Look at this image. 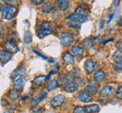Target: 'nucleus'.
I'll return each instance as SVG.
<instances>
[{
  "label": "nucleus",
  "mask_w": 122,
  "mask_h": 113,
  "mask_svg": "<svg viewBox=\"0 0 122 113\" xmlns=\"http://www.w3.org/2000/svg\"><path fill=\"white\" fill-rule=\"evenodd\" d=\"M115 92V89L111 86H105L101 90V96L102 98H108L112 96Z\"/></svg>",
  "instance_id": "1a4fd4ad"
},
{
  "label": "nucleus",
  "mask_w": 122,
  "mask_h": 113,
  "mask_svg": "<svg viewBox=\"0 0 122 113\" xmlns=\"http://www.w3.org/2000/svg\"><path fill=\"white\" fill-rule=\"evenodd\" d=\"M46 80H47V78H46L45 75H41L36 76V77L34 78V80L32 81V85H33L34 87L39 88V87H41V86H42V85L45 83Z\"/></svg>",
  "instance_id": "4468645a"
},
{
  "label": "nucleus",
  "mask_w": 122,
  "mask_h": 113,
  "mask_svg": "<svg viewBox=\"0 0 122 113\" xmlns=\"http://www.w3.org/2000/svg\"><path fill=\"white\" fill-rule=\"evenodd\" d=\"M109 42H113V39H110V40H107V41H105V42H103V43H102V44L104 45L105 43H109Z\"/></svg>",
  "instance_id": "37998d69"
},
{
  "label": "nucleus",
  "mask_w": 122,
  "mask_h": 113,
  "mask_svg": "<svg viewBox=\"0 0 122 113\" xmlns=\"http://www.w3.org/2000/svg\"><path fill=\"white\" fill-rule=\"evenodd\" d=\"M68 20L70 22H72V23H75L78 25H81L85 22L87 21V17L84 16V15H80V14H77V13H71L68 16Z\"/></svg>",
  "instance_id": "7ed1b4c3"
},
{
  "label": "nucleus",
  "mask_w": 122,
  "mask_h": 113,
  "mask_svg": "<svg viewBox=\"0 0 122 113\" xmlns=\"http://www.w3.org/2000/svg\"><path fill=\"white\" fill-rule=\"evenodd\" d=\"M75 13H77V14H80V15L86 16V14H87V10H86V8H84V7L79 6V7H77L76 11H75Z\"/></svg>",
  "instance_id": "bb28decb"
},
{
  "label": "nucleus",
  "mask_w": 122,
  "mask_h": 113,
  "mask_svg": "<svg viewBox=\"0 0 122 113\" xmlns=\"http://www.w3.org/2000/svg\"><path fill=\"white\" fill-rule=\"evenodd\" d=\"M86 113H97L100 111V107L98 105H89L84 108Z\"/></svg>",
  "instance_id": "aec40b11"
},
{
  "label": "nucleus",
  "mask_w": 122,
  "mask_h": 113,
  "mask_svg": "<svg viewBox=\"0 0 122 113\" xmlns=\"http://www.w3.org/2000/svg\"><path fill=\"white\" fill-rule=\"evenodd\" d=\"M58 85H66L68 82H69V77L67 76V75H61L60 77H59V79H58Z\"/></svg>",
  "instance_id": "c85d7f7f"
},
{
  "label": "nucleus",
  "mask_w": 122,
  "mask_h": 113,
  "mask_svg": "<svg viewBox=\"0 0 122 113\" xmlns=\"http://www.w3.org/2000/svg\"><path fill=\"white\" fill-rule=\"evenodd\" d=\"M17 13V8L13 5H10L9 3H6L4 6V9L2 11V17L7 20H10L16 15Z\"/></svg>",
  "instance_id": "f257e3e1"
},
{
  "label": "nucleus",
  "mask_w": 122,
  "mask_h": 113,
  "mask_svg": "<svg viewBox=\"0 0 122 113\" xmlns=\"http://www.w3.org/2000/svg\"><path fill=\"white\" fill-rule=\"evenodd\" d=\"M100 38H101V36H98V37H96V38H95V42H99Z\"/></svg>",
  "instance_id": "c03bdc74"
},
{
  "label": "nucleus",
  "mask_w": 122,
  "mask_h": 113,
  "mask_svg": "<svg viewBox=\"0 0 122 113\" xmlns=\"http://www.w3.org/2000/svg\"><path fill=\"white\" fill-rule=\"evenodd\" d=\"M73 113H86V111H85V108L83 107L77 106V107H75V108L73 109Z\"/></svg>",
  "instance_id": "473e14b6"
},
{
  "label": "nucleus",
  "mask_w": 122,
  "mask_h": 113,
  "mask_svg": "<svg viewBox=\"0 0 122 113\" xmlns=\"http://www.w3.org/2000/svg\"><path fill=\"white\" fill-rule=\"evenodd\" d=\"M69 5H70V2L68 0H59L57 2V6H58V9L61 11H65L68 10L69 8Z\"/></svg>",
  "instance_id": "412c9836"
},
{
  "label": "nucleus",
  "mask_w": 122,
  "mask_h": 113,
  "mask_svg": "<svg viewBox=\"0 0 122 113\" xmlns=\"http://www.w3.org/2000/svg\"><path fill=\"white\" fill-rule=\"evenodd\" d=\"M3 33V24H2V22L0 21V35Z\"/></svg>",
  "instance_id": "58836bf2"
},
{
  "label": "nucleus",
  "mask_w": 122,
  "mask_h": 113,
  "mask_svg": "<svg viewBox=\"0 0 122 113\" xmlns=\"http://www.w3.org/2000/svg\"><path fill=\"white\" fill-rule=\"evenodd\" d=\"M117 25H118L119 27H122V18H120V19H119V21L117 22Z\"/></svg>",
  "instance_id": "79ce46f5"
},
{
  "label": "nucleus",
  "mask_w": 122,
  "mask_h": 113,
  "mask_svg": "<svg viewBox=\"0 0 122 113\" xmlns=\"http://www.w3.org/2000/svg\"><path fill=\"white\" fill-rule=\"evenodd\" d=\"M25 74V67H24L23 65H20V66H18L15 70L12 72V74H11V78L14 80L16 77L23 76Z\"/></svg>",
  "instance_id": "9b49d317"
},
{
  "label": "nucleus",
  "mask_w": 122,
  "mask_h": 113,
  "mask_svg": "<svg viewBox=\"0 0 122 113\" xmlns=\"http://www.w3.org/2000/svg\"><path fill=\"white\" fill-rule=\"evenodd\" d=\"M43 1H44V0H34V4H36V5H39V4H41V3H43Z\"/></svg>",
  "instance_id": "e433bc0d"
},
{
  "label": "nucleus",
  "mask_w": 122,
  "mask_h": 113,
  "mask_svg": "<svg viewBox=\"0 0 122 113\" xmlns=\"http://www.w3.org/2000/svg\"><path fill=\"white\" fill-rule=\"evenodd\" d=\"M67 26H68L69 27H71V28H74V29H78V28L80 27V25L75 24V23H72V22H70V21L67 23Z\"/></svg>",
  "instance_id": "7c9ffc66"
},
{
  "label": "nucleus",
  "mask_w": 122,
  "mask_h": 113,
  "mask_svg": "<svg viewBox=\"0 0 122 113\" xmlns=\"http://www.w3.org/2000/svg\"><path fill=\"white\" fill-rule=\"evenodd\" d=\"M25 78L24 76H19V77H16L15 79L13 80V87H14V90L16 91H22L25 87Z\"/></svg>",
  "instance_id": "423d86ee"
},
{
  "label": "nucleus",
  "mask_w": 122,
  "mask_h": 113,
  "mask_svg": "<svg viewBox=\"0 0 122 113\" xmlns=\"http://www.w3.org/2000/svg\"><path fill=\"white\" fill-rule=\"evenodd\" d=\"M28 97H29V94H27V95H25V96L23 97V100L25 101V100H26V98H28Z\"/></svg>",
  "instance_id": "49530a36"
},
{
  "label": "nucleus",
  "mask_w": 122,
  "mask_h": 113,
  "mask_svg": "<svg viewBox=\"0 0 122 113\" xmlns=\"http://www.w3.org/2000/svg\"><path fill=\"white\" fill-rule=\"evenodd\" d=\"M55 8L56 7L54 2H45L41 7V11L44 13H50L55 10Z\"/></svg>",
  "instance_id": "dca6fc26"
},
{
  "label": "nucleus",
  "mask_w": 122,
  "mask_h": 113,
  "mask_svg": "<svg viewBox=\"0 0 122 113\" xmlns=\"http://www.w3.org/2000/svg\"><path fill=\"white\" fill-rule=\"evenodd\" d=\"M114 69H115L116 71H118V72L122 71V61H117V62H116L115 65H114Z\"/></svg>",
  "instance_id": "2f4dec72"
},
{
  "label": "nucleus",
  "mask_w": 122,
  "mask_h": 113,
  "mask_svg": "<svg viewBox=\"0 0 122 113\" xmlns=\"http://www.w3.org/2000/svg\"><path fill=\"white\" fill-rule=\"evenodd\" d=\"M84 52H85L84 48L82 46H79V45H74L71 49V54L73 57H80L84 54Z\"/></svg>",
  "instance_id": "6ab92c4d"
},
{
  "label": "nucleus",
  "mask_w": 122,
  "mask_h": 113,
  "mask_svg": "<svg viewBox=\"0 0 122 113\" xmlns=\"http://www.w3.org/2000/svg\"><path fill=\"white\" fill-rule=\"evenodd\" d=\"M47 92L44 91H41L37 96L35 97V98H33L32 99V101H31V105L33 106V107H37V105L38 104H40L41 102H42L44 99H45L46 97H47Z\"/></svg>",
  "instance_id": "0eeeda50"
},
{
  "label": "nucleus",
  "mask_w": 122,
  "mask_h": 113,
  "mask_svg": "<svg viewBox=\"0 0 122 113\" xmlns=\"http://www.w3.org/2000/svg\"><path fill=\"white\" fill-rule=\"evenodd\" d=\"M5 47L7 49V51L10 52V54H15V53H17L19 51V48H18L17 44L14 42H12V41H7L5 43Z\"/></svg>",
  "instance_id": "9d476101"
},
{
  "label": "nucleus",
  "mask_w": 122,
  "mask_h": 113,
  "mask_svg": "<svg viewBox=\"0 0 122 113\" xmlns=\"http://www.w3.org/2000/svg\"><path fill=\"white\" fill-rule=\"evenodd\" d=\"M60 43L65 47L70 46L73 43V35L69 32H63L60 35Z\"/></svg>",
  "instance_id": "f03ea898"
},
{
  "label": "nucleus",
  "mask_w": 122,
  "mask_h": 113,
  "mask_svg": "<svg viewBox=\"0 0 122 113\" xmlns=\"http://www.w3.org/2000/svg\"><path fill=\"white\" fill-rule=\"evenodd\" d=\"M113 59L114 60H116V62L122 61V49H118L115 52V54L113 55Z\"/></svg>",
  "instance_id": "b1692460"
},
{
  "label": "nucleus",
  "mask_w": 122,
  "mask_h": 113,
  "mask_svg": "<svg viewBox=\"0 0 122 113\" xmlns=\"http://www.w3.org/2000/svg\"><path fill=\"white\" fill-rule=\"evenodd\" d=\"M54 25L52 22H49V21H45V22H42L41 27H40V29H43V30H49L51 31L52 28H53Z\"/></svg>",
  "instance_id": "4be33fe9"
},
{
  "label": "nucleus",
  "mask_w": 122,
  "mask_h": 113,
  "mask_svg": "<svg viewBox=\"0 0 122 113\" xmlns=\"http://www.w3.org/2000/svg\"><path fill=\"white\" fill-rule=\"evenodd\" d=\"M57 86H58V82H57V80H56V79H52V80L49 81L48 84H47V90L50 91H55V90L57 88Z\"/></svg>",
  "instance_id": "5701e85b"
},
{
  "label": "nucleus",
  "mask_w": 122,
  "mask_h": 113,
  "mask_svg": "<svg viewBox=\"0 0 122 113\" xmlns=\"http://www.w3.org/2000/svg\"><path fill=\"white\" fill-rule=\"evenodd\" d=\"M97 67H98L97 62H95L92 59H87L85 62V64H84V68H85V70H86V72L87 74H91L93 72H95L96 69H97Z\"/></svg>",
  "instance_id": "20e7f679"
},
{
  "label": "nucleus",
  "mask_w": 122,
  "mask_h": 113,
  "mask_svg": "<svg viewBox=\"0 0 122 113\" xmlns=\"http://www.w3.org/2000/svg\"><path fill=\"white\" fill-rule=\"evenodd\" d=\"M113 17H114V13H112V14H110V15H109V19H108V21H107V24H109V23H110V21L113 19Z\"/></svg>",
  "instance_id": "4c0bfd02"
},
{
  "label": "nucleus",
  "mask_w": 122,
  "mask_h": 113,
  "mask_svg": "<svg viewBox=\"0 0 122 113\" xmlns=\"http://www.w3.org/2000/svg\"><path fill=\"white\" fill-rule=\"evenodd\" d=\"M33 52H34V53H35V54H37V55H38V56H39V57H41V58H42V59H48V60H49V59H48V58H47V57H45V56H43V55H42V54H41V53H40V52H38V51H37V50H35V49H33Z\"/></svg>",
  "instance_id": "c9c22d12"
},
{
  "label": "nucleus",
  "mask_w": 122,
  "mask_h": 113,
  "mask_svg": "<svg viewBox=\"0 0 122 113\" xmlns=\"http://www.w3.org/2000/svg\"><path fill=\"white\" fill-rule=\"evenodd\" d=\"M62 59L66 64H73L74 63V57L71 54V52H66L62 56Z\"/></svg>",
  "instance_id": "a211bd4d"
},
{
  "label": "nucleus",
  "mask_w": 122,
  "mask_h": 113,
  "mask_svg": "<svg viewBox=\"0 0 122 113\" xmlns=\"http://www.w3.org/2000/svg\"><path fill=\"white\" fill-rule=\"evenodd\" d=\"M50 34H51V31H49V30H43V29H40L38 31V33H37V35H38V37L40 39H43V38H45L46 36L50 35Z\"/></svg>",
  "instance_id": "cd10ccee"
},
{
  "label": "nucleus",
  "mask_w": 122,
  "mask_h": 113,
  "mask_svg": "<svg viewBox=\"0 0 122 113\" xmlns=\"http://www.w3.org/2000/svg\"><path fill=\"white\" fill-rule=\"evenodd\" d=\"M64 101H65V96L63 94H57V95L53 97L50 104L53 108H58L64 103Z\"/></svg>",
  "instance_id": "39448f33"
},
{
  "label": "nucleus",
  "mask_w": 122,
  "mask_h": 113,
  "mask_svg": "<svg viewBox=\"0 0 122 113\" xmlns=\"http://www.w3.org/2000/svg\"><path fill=\"white\" fill-rule=\"evenodd\" d=\"M78 100L82 103H89L92 101V96L86 91H80L78 94Z\"/></svg>",
  "instance_id": "f8f14e48"
},
{
  "label": "nucleus",
  "mask_w": 122,
  "mask_h": 113,
  "mask_svg": "<svg viewBox=\"0 0 122 113\" xmlns=\"http://www.w3.org/2000/svg\"><path fill=\"white\" fill-rule=\"evenodd\" d=\"M99 91V85L96 82H90L87 86H86V92L91 94H96Z\"/></svg>",
  "instance_id": "2eb2a0df"
},
{
  "label": "nucleus",
  "mask_w": 122,
  "mask_h": 113,
  "mask_svg": "<svg viewBox=\"0 0 122 113\" xmlns=\"http://www.w3.org/2000/svg\"><path fill=\"white\" fill-rule=\"evenodd\" d=\"M8 96L10 97V100L15 101V100H17V99L19 98V91H16V90H11V91H10V92L8 93Z\"/></svg>",
  "instance_id": "393cba45"
},
{
  "label": "nucleus",
  "mask_w": 122,
  "mask_h": 113,
  "mask_svg": "<svg viewBox=\"0 0 122 113\" xmlns=\"http://www.w3.org/2000/svg\"><path fill=\"white\" fill-rule=\"evenodd\" d=\"M3 113H13V111L10 110V109H6V110H4V112Z\"/></svg>",
  "instance_id": "a19ab883"
},
{
  "label": "nucleus",
  "mask_w": 122,
  "mask_h": 113,
  "mask_svg": "<svg viewBox=\"0 0 122 113\" xmlns=\"http://www.w3.org/2000/svg\"><path fill=\"white\" fill-rule=\"evenodd\" d=\"M3 9H4V6L0 3V11H3Z\"/></svg>",
  "instance_id": "a18cd8bd"
},
{
  "label": "nucleus",
  "mask_w": 122,
  "mask_h": 113,
  "mask_svg": "<svg viewBox=\"0 0 122 113\" xmlns=\"http://www.w3.org/2000/svg\"><path fill=\"white\" fill-rule=\"evenodd\" d=\"M24 41L25 43H30L32 42V35H31L30 31H25V37H24Z\"/></svg>",
  "instance_id": "c756f323"
},
{
  "label": "nucleus",
  "mask_w": 122,
  "mask_h": 113,
  "mask_svg": "<svg viewBox=\"0 0 122 113\" xmlns=\"http://www.w3.org/2000/svg\"><path fill=\"white\" fill-rule=\"evenodd\" d=\"M103 26H104V21H103V20H102V22H101V26H100V28H101V29H102Z\"/></svg>",
  "instance_id": "ea45409f"
},
{
  "label": "nucleus",
  "mask_w": 122,
  "mask_h": 113,
  "mask_svg": "<svg viewBox=\"0 0 122 113\" xmlns=\"http://www.w3.org/2000/svg\"><path fill=\"white\" fill-rule=\"evenodd\" d=\"M11 57H12V54L8 52L7 50H0V60H1V62L3 64L7 63L8 61H10Z\"/></svg>",
  "instance_id": "ddd939ff"
},
{
  "label": "nucleus",
  "mask_w": 122,
  "mask_h": 113,
  "mask_svg": "<svg viewBox=\"0 0 122 113\" xmlns=\"http://www.w3.org/2000/svg\"><path fill=\"white\" fill-rule=\"evenodd\" d=\"M106 78V74L102 71V70H100V71H97L94 75V80L97 83H101L102 81L105 80Z\"/></svg>",
  "instance_id": "f3484780"
},
{
  "label": "nucleus",
  "mask_w": 122,
  "mask_h": 113,
  "mask_svg": "<svg viewBox=\"0 0 122 113\" xmlns=\"http://www.w3.org/2000/svg\"><path fill=\"white\" fill-rule=\"evenodd\" d=\"M114 5L115 6H117V5H119V2L118 1H116V2H114Z\"/></svg>",
  "instance_id": "de8ad7c7"
},
{
  "label": "nucleus",
  "mask_w": 122,
  "mask_h": 113,
  "mask_svg": "<svg viewBox=\"0 0 122 113\" xmlns=\"http://www.w3.org/2000/svg\"><path fill=\"white\" fill-rule=\"evenodd\" d=\"M79 88V85L76 81L71 80L69 81L65 86H64V90L68 92H73V91H76Z\"/></svg>",
  "instance_id": "6e6552de"
},
{
  "label": "nucleus",
  "mask_w": 122,
  "mask_h": 113,
  "mask_svg": "<svg viewBox=\"0 0 122 113\" xmlns=\"http://www.w3.org/2000/svg\"><path fill=\"white\" fill-rule=\"evenodd\" d=\"M43 109L40 107H34L33 108V113H42Z\"/></svg>",
  "instance_id": "f704fd0d"
},
{
  "label": "nucleus",
  "mask_w": 122,
  "mask_h": 113,
  "mask_svg": "<svg viewBox=\"0 0 122 113\" xmlns=\"http://www.w3.org/2000/svg\"><path fill=\"white\" fill-rule=\"evenodd\" d=\"M116 98L117 99H122V86H120L118 89H117V92H116Z\"/></svg>",
  "instance_id": "72a5a7b5"
},
{
  "label": "nucleus",
  "mask_w": 122,
  "mask_h": 113,
  "mask_svg": "<svg viewBox=\"0 0 122 113\" xmlns=\"http://www.w3.org/2000/svg\"><path fill=\"white\" fill-rule=\"evenodd\" d=\"M93 44H94V41L92 40L91 38L87 37V38H85L84 39V45L87 49L92 48L93 47Z\"/></svg>",
  "instance_id": "a878e982"
}]
</instances>
